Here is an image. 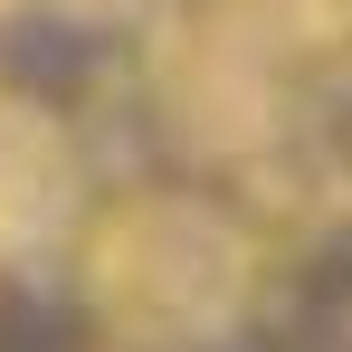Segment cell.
<instances>
[{
	"instance_id": "6da1fadb",
	"label": "cell",
	"mask_w": 352,
	"mask_h": 352,
	"mask_svg": "<svg viewBox=\"0 0 352 352\" xmlns=\"http://www.w3.org/2000/svg\"><path fill=\"white\" fill-rule=\"evenodd\" d=\"M257 295V238L210 190H133L86 229V305L133 352H210Z\"/></svg>"
},
{
	"instance_id": "7a4b0ae2",
	"label": "cell",
	"mask_w": 352,
	"mask_h": 352,
	"mask_svg": "<svg viewBox=\"0 0 352 352\" xmlns=\"http://www.w3.org/2000/svg\"><path fill=\"white\" fill-rule=\"evenodd\" d=\"M162 96H172V124L200 143V153H267L276 133V105H286V58L248 29V19H210L190 29L162 67Z\"/></svg>"
},
{
	"instance_id": "3957f363",
	"label": "cell",
	"mask_w": 352,
	"mask_h": 352,
	"mask_svg": "<svg viewBox=\"0 0 352 352\" xmlns=\"http://www.w3.org/2000/svg\"><path fill=\"white\" fill-rule=\"evenodd\" d=\"M86 200V153L48 105L0 96V257H38L76 229Z\"/></svg>"
},
{
	"instance_id": "277c9868",
	"label": "cell",
	"mask_w": 352,
	"mask_h": 352,
	"mask_svg": "<svg viewBox=\"0 0 352 352\" xmlns=\"http://www.w3.org/2000/svg\"><path fill=\"white\" fill-rule=\"evenodd\" d=\"M267 153L295 172V190H305L314 210H352V48L314 58V76L286 86Z\"/></svg>"
},
{
	"instance_id": "5b68a950",
	"label": "cell",
	"mask_w": 352,
	"mask_h": 352,
	"mask_svg": "<svg viewBox=\"0 0 352 352\" xmlns=\"http://www.w3.org/2000/svg\"><path fill=\"white\" fill-rule=\"evenodd\" d=\"M229 19H248L276 58H333L352 48V0H219Z\"/></svg>"
},
{
	"instance_id": "8992f818",
	"label": "cell",
	"mask_w": 352,
	"mask_h": 352,
	"mask_svg": "<svg viewBox=\"0 0 352 352\" xmlns=\"http://www.w3.org/2000/svg\"><path fill=\"white\" fill-rule=\"evenodd\" d=\"M67 19H86V29H133V19H153V10H172V0H48Z\"/></svg>"
},
{
	"instance_id": "52a82bcc",
	"label": "cell",
	"mask_w": 352,
	"mask_h": 352,
	"mask_svg": "<svg viewBox=\"0 0 352 352\" xmlns=\"http://www.w3.org/2000/svg\"><path fill=\"white\" fill-rule=\"evenodd\" d=\"M0 10H19V0H0Z\"/></svg>"
}]
</instances>
